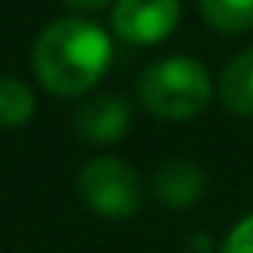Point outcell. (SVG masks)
I'll return each instance as SVG.
<instances>
[{"label": "cell", "instance_id": "2", "mask_svg": "<svg viewBox=\"0 0 253 253\" xmlns=\"http://www.w3.org/2000/svg\"><path fill=\"white\" fill-rule=\"evenodd\" d=\"M211 73L191 56H163L139 77V101L153 118L191 122L211 104Z\"/></svg>", "mask_w": 253, "mask_h": 253}, {"label": "cell", "instance_id": "3", "mask_svg": "<svg viewBox=\"0 0 253 253\" xmlns=\"http://www.w3.org/2000/svg\"><path fill=\"white\" fill-rule=\"evenodd\" d=\"M77 191L90 211H97L101 218H115V222L135 215L146 201L142 177L118 156H94L80 170Z\"/></svg>", "mask_w": 253, "mask_h": 253}, {"label": "cell", "instance_id": "11", "mask_svg": "<svg viewBox=\"0 0 253 253\" xmlns=\"http://www.w3.org/2000/svg\"><path fill=\"white\" fill-rule=\"evenodd\" d=\"M63 4L70 7V11H101V7H108V4H115V0H63Z\"/></svg>", "mask_w": 253, "mask_h": 253}, {"label": "cell", "instance_id": "8", "mask_svg": "<svg viewBox=\"0 0 253 253\" xmlns=\"http://www.w3.org/2000/svg\"><path fill=\"white\" fill-rule=\"evenodd\" d=\"M208 28L222 35H239L253 28V0H198Z\"/></svg>", "mask_w": 253, "mask_h": 253}, {"label": "cell", "instance_id": "10", "mask_svg": "<svg viewBox=\"0 0 253 253\" xmlns=\"http://www.w3.org/2000/svg\"><path fill=\"white\" fill-rule=\"evenodd\" d=\"M218 253H253V211L243 215V218L229 229V236L222 239Z\"/></svg>", "mask_w": 253, "mask_h": 253}, {"label": "cell", "instance_id": "7", "mask_svg": "<svg viewBox=\"0 0 253 253\" xmlns=\"http://www.w3.org/2000/svg\"><path fill=\"white\" fill-rule=\"evenodd\" d=\"M218 101L236 118H253V49L236 52L218 77Z\"/></svg>", "mask_w": 253, "mask_h": 253}, {"label": "cell", "instance_id": "5", "mask_svg": "<svg viewBox=\"0 0 253 253\" xmlns=\"http://www.w3.org/2000/svg\"><path fill=\"white\" fill-rule=\"evenodd\" d=\"M132 125V108L125 97L118 94H94L87 97L77 115H73V128L84 142L90 146H111V142H122V135L128 132Z\"/></svg>", "mask_w": 253, "mask_h": 253}, {"label": "cell", "instance_id": "6", "mask_svg": "<svg viewBox=\"0 0 253 253\" xmlns=\"http://www.w3.org/2000/svg\"><path fill=\"white\" fill-rule=\"evenodd\" d=\"M153 194L170 208H187L205 194V173L191 160H167L153 177Z\"/></svg>", "mask_w": 253, "mask_h": 253}, {"label": "cell", "instance_id": "4", "mask_svg": "<svg viewBox=\"0 0 253 253\" xmlns=\"http://www.w3.org/2000/svg\"><path fill=\"white\" fill-rule=\"evenodd\" d=\"M180 25V0H115L111 32L128 45H156Z\"/></svg>", "mask_w": 253, "mask_h": 253}, {"label": "cell", "instance_id": "9", "mask_svg": "<svg viewBox=\"0 0 253 253\" xmlns=\"http://www.w3.org/2000/svg\"><path fill=\"white\" fill-rule=\"evenodd\" d=\"M35 115V94L18 77H0V128H21Z\"/></svg>", "mask_w": 253, "mask_h": 253}, {"label": "cell", "instance_id": "1", "mask_svg": "<svg viewBox=\"0 0 253 253\" xmlns=\"http://www.w3.org/2000/svg\"><path fill=\"white\" fill-rule=\"evenodd\" d=\"M111 35L90 18H59L35 39L32 66L45 90L59 97L90 94L111 66Z\"/></svg>", "mask_w": 253, "mask_h": 253}]
</instances>
